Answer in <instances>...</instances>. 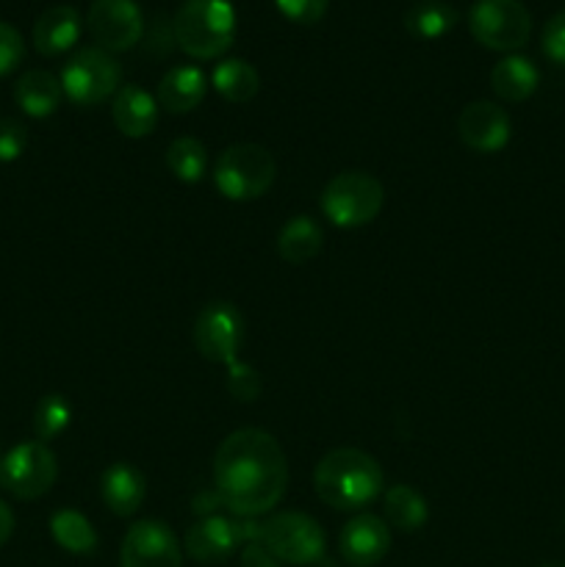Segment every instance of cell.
I'll return each mask as SVG.
<instances>
[{
	"instance_id": "cell-24",
	"label": "cell",
	"mask_w": 565,
	"mask_h": 567,
	"mask_svg": "<svg viewBox=\"0 0 565 567\" xmlns=\"http://www.w3.org/2000/svg\"><path fill=\"white\" fill-rule=\"evenodd\" d=\"M50 535H53V540L64 551L78 554V557L94 554V548H97V532H94L92 520L78 513V509H59V513H53Z\"/></svg>"
},
{
	"instance_id": "cell-8",
	"label": "cell",
	"mask_w": 565,
	"mask_h": 567,
	"mask_svg": "<svg viewBox=\"0 0 565 567\" xmlns=\"http://www.w3.org/2000/svg\"><path fill=\"white\" fill-rule=\"evenodd\" d=\"M469 28L482 48L513 53L530 39L532 20L521 0H476L469 14Z\"/></svg>"
},
{
	"instance_id": "cell-29",
	"label": "cell",
	"mask_w": 565,
	"mask_h": 567,
	"mask_svg": "<svg viewBox=\"0 0 565 567\" xmlns=\"http://www.w3.org/2000/svg\"><path fill=\"white\" fill-rule=\"evenodd\" d=\"M227 391L238 399V402H255L264 391V382H260L258 371L253 369L244 360H236L233 365H227Z\"/></svg>"
},
{
	"instance_id": "cell-4",
	"label": "cell",
	"mask_w": 565,
	"mask_h": 567,
	"mask_svg": "<svg viewBox=\"0 0 565 567\" xmlns=\"http://www.w3.org/2000/svg\"><path fill=\"white\" fill-rule=\"evenodd\" d=\"M275 175L277 164L269 150L253 142L230 144L216 158L214 186L222 197L233 199V203H249L269 192Z\"/></svg>"
},
{
	"instance_id": "cell-11",
	"label": "cell",
	"mask_w": 565,
	"mask_h": 567,
	"mask_svg": "<svg viewBox=\"0 0 565 567\" xmlns=\"http://www.w3.org/2000/svg\"><path fill=\"white\" fill-rule=\"evenodd\" d=\"M86 28L100 50L125 53L144 37V17L136 0H94L89 6Z\"/></svg>"
},
{
	"instance_id": "cell-28",
	"label": "cell",
	"mask_w": 565,
	"mask_h": 567,
	"mask_svg": "<svg viewBox=\"0 0 565 567\" xmlns=\"http://www.w3.org/2000/svg\"><path fill=\"white\" fill-rule=\"evenodd\" d=\"M72 404L64 393H48L33 413V432L39 443H50L70 426Z\"/></svg>"
},
{
	"instance_id": "cell-34",
	"label": "cell",
	"mask_w": 565,
	"mask_h": 567,
	"mask_svg": "<svg viewBox=\"0 0 565 567\" xmlns=\"http://www.w3.org/2000/svg\"><path fill=\"white\" fill-rule=\"evenodd\" d=\"M242 567H280V559L271 557L260 543H249L242 551Z\"/></svg>"
},
{
	"instance_id": "cell-21",
	"label": "cell",
	"mask_w": 565,
	"mask_h": 567,
	"mask_svg": "<svg viewBox=\"0 0 565 567\" xmlns=\"http://www.w3.org/2000/svg\"><path fill=\"white\" fill-rule=\"evenodd\" d=\"M541 72L526 55H504L491 72V86L496 97L507 103H524L537 92Z\"/></svg>"
},
{
	"instance_id": "cell-12",
	"label": "cell",
	"mask_w": 565,
	"mask_h": 567,
	"mask_svg": "<svg viewBox=\"0 0 565 567\" xmlns=\"http://www.w3.org/2000/svg\"><path fill=\"white\" fill-rule=\"evenodd\" d=\"M120 567H183V548L164 520H136L122 537Z\"/></svg>"
},
{
	"instance_id": "cell-36",
	"label": "cell",
	"mask_w": 565,
	"mask_h": 567,
	"mask_svg": "<svg viewBox=\"0 0 565 567\" xmlns=\"http://www.w3.org/2000/svg\"><path fill=\"white\" fill-rule=\"evenodd\" d=\"M14 535V513L6 507V502H0V548L11 540Z\"/></svg>"
},
{
	"instance_id": "cell-6",
	"label": "cell",
	"mask_w": 565,
	"mask_h": 567,
	"mask_svg": "<svg viewBox=\"0 0 565 567\" xmlns=\"http://www.w3.org/2000/svg\"><path fill=\"white\" fill-rule=\"evenodd\" d=\"M59 81L70 103L81 105V109H92V105L105 103V100L120 92L122 66L105 50L83 48L66 61Z\"/></svg>"
},
{
	"instance_id": "cell-33",
	"label": "cell",
	"mask_w": 565,
	"mask_h": 567,
	"mask_svg": "<svg viewBox=\"0 0 565 567\" xmlns=\"http://www.w3.org/2000/svg\"><path fill=\"white\" fill-rule=\"evenodd\" d=\"M543 53L565 66V11L554 14L543 28Z\"/></svg>"
},
{
	"instance_id": "cell-27",
	"label": "cell",
	"mask_w": 565,
	"mask_h": 567,
	"mask_svg": "<svg viewBox=\"0 0 565 567\" xmlns=\"http://www.w3.org/2000/svg\"><path fill=\"white\" fill-rule=\"evenodd\" d=\"M166 166L183 183H199L208 172V150L199 138H175L166 150Z\"/></svg>"
},
{
	"instance_id": "cell-20",
	"label": "cell",
	"mask_w": 565,
	"mask_h": 567,
	"mask_svg": "<svg viewBox=\"0 0 565 567\" xmlns=\"http://www.w3.org/2000/svg\"><path fill=\"white\" fill-rule=\"evenodd\" d=\"M61 97H64L61 81L48 70H28L14 86V103L33 120H48L50 114H55Z\"/></svg>"
},
{
	"instance_id": "cell-38",
	"label": "cell",
	"mask_w": 565,
	"mask_h": 567,
	"mask_svg": "<svg viewBox=\"0 0 565 567\" xmlns=\"http://www.w3.org/2000/svg\"><path fill=\"white\" fill-rule=\"evenodd\" d=\"M0 465H3V454H0Z\"/></svg>"
},
{
	"instance_id": "cell-16",
	"label": "cell",
	"mask_w": 565,
	"mask_h": 567,
	"mask_svg": "<svg viewBox=\"0 0 565 567\" xmlns=\"http://www.w3.org/2000/svg\"><path fill=\"white\" fill-rule=\"evenodd\" d=\"M111 116L122 136L144 138L155 131V122H158V100L136 83H127L114 94Z\"/></svg>"
},
{
	"instance_id": "cell-23",
	"label": "cell",
	"mask_w": 565,
	"mask_h": 567,
	"mask_svg": "<svg viewBox=\"0 0 565 567\" xmlns=\"http://www.w3.org/2000/svg\"><path fill=\"white\" fill-rule=\"evenodd\" d=\"M210 83L227 103H249L260 92L258 70L244 59L219 61L214 75H210Z\"/></svg>"
},
{
	"instance_id": "cell-22",
	"label": "cell",
	"mask_w": 565,
	"mask_h": 567,
	"mask_svg": "<svg viewBox=\"0 0 565 567\" xmlns=\"http://www.w3.org/2000/svg\"><path fill=\"white\" fill-rule=\"evenodd\" d=\"M325 233L310 216H291L277 233V252L286 264H308L310 258L321 252Z\"/></svg>"
},
{
	"instance_id": "cell-10",
	"label": "cell",
	"mask_w": 565,
	"mask_h": 567,
	"mask_svg": "<svg viewBox=\"0 0 565 567\" xmlns=\"http://www.w3.org/2000/svg\"><path fill=\"white\" fill-rule=\"evenodd\" d=\"M244 341L242 313L230 302H210L194 321V347L210 363L233 365Z\"/></svg>"
},
{
	"instance_id": "cell-32",
	"label": "cell",
	"mask_w": 565,
	"mask_h": 567,
	"mask_svg": "<svg viewBox=\"0 0 565 567\" xmlns=\"http://www.w3.org/2000/svg\"><path fill=\"white\" fill-rule=\"evenodd\" d=\"M22 55H25V42H22V33L17 31L11 22L0 20V78H6L9 72H14L20 66Z\"/></svg>"
},
{
	"instance_id": "cell-25",
	"label": "cell",
	"mask_w": 565,
	"mask_h": 567,
	"mask_svg": "<svg viewBox=\"0 0 565 567\" xmlns=\"http://www.w3.org/2000/svg\"><path fill=\"white\" fill-rule=\"evenodd\" d=\"M454 25H458V11L443 0H421V3L410 6L404 14V28L415 39H427V42L446 37Z\"/></svg>"
},
{
	"instance_id": "cell-35",
	"label": "cell",
	"mask_w": 565,
	"mask_h": 567,
	"mask_svg": "<svg viewBox=\"0 0 565 567\" xmlns=\"http://www.w3.org/2000/svg\"><path fill=\"white\" fill-rule=\"evenodd\" d=\"M225 507L222 496L214 491H199L197 496L192 498V509L199 515V518H208V515H219V509Z\"/></svg>"
},
{
	"instance_id": "cell-18",
	"label": "cell",
	"mask_w": 565,
	"mask_h": 567,
	"mask_svg": "<svg viewBox=\"0 0 565 567\" xmlns=\"http://www.w3.org/2000/svg\"><path fill=\"white\" fill-rule=\"evenodd\" d=\"M103 502L116 518H131L138 513L147 496V480L142 471L131 463H114L100 480Z\"/></svg>"
},
{
	"instance_id": "cell-26",
	"label": "cell",
	"mask_w": 565,
	"mask_h": 567,
	"mask_svg": "<svg viewBox=\"0 0 565 567\" xmlns=\"http://www.w3.org/2000/svg\"><path fill=\"white\" fill-rule=\"evenodd\" d=\"M430 518L424 496L410 485H393L386 493V524L399 532H419Z\"/></svg>"
},
{
	"instance_id": "cell-7",
	"label": "cell",
	"mask_w": 565,
	"mask_h": 567,
	"mask_svg": "<svg viewBox=\"0 0 565 567\" xmlns=\"http://www.w3.org/2000/svg\"><path fill=\"white\" fill-rule=\"evenodd\" d=\"M260 546L286 565H316L325 559V532L305 513H277L260 520Z\"/></svg>"
},
{
	"instance_id": "cell-9",
	"label": "cell",
	"mask_w": 565,
	"mask_h": 567,
	"mask_svg": "<svg viewBox=\"0 0 565 567\" xmlns=\"http://www.w3.org/2000/svg\"><path fill=\"white\" fill-rule=\"evenodd\" d=\"M59 480V460L48 443L28 441L11 449L0 465V487L20 502L42 498Z\"/></svg>"
},
{
	"instance_id": "cell-2",
	"label": "cell",
	"mask_w": 565,
	"mask_h": 567,
	"mask_svg": "<svg viewBox=\"0 0 565 567\" xmlns=\"http://www.w3.org/2000/svg\"><path fill=\"white\" fill-rule=\"evenodd\" d=\"M314 487L327 507L358 513L382 493V468L360 449H336L316 465Z\"/></svg>"
},
{
	"instance_id": "cell-31",
	"label": "cell",
	"mask_w": 565,
	"mask_h": 567,
	"mask_svg": "<svg viewBox=\"0 0 565 567\" xmlns=\"http://www.w3.org/2000/svg\"><path fill=\"white\" fill-rule=\"evenodd\" d=\"M277 11L297 25H316L327 14L330 0H275Z\"/></svg>"
},
{
	"instance_id": "cell-5",
	"label": "cell",
	"mask_w": 565,
	"mask_h": 567,
	"mask_svg": "<svg viewBox=\"0 0 565 567\" xmlns=\"http://www.w3.org/2000/svg\"><path fill=\"white\" fill-rule=\"evenodd\" d=\"M386 192L382 183L369 172H341L321 192V214L330 225L355 230L380 216Z\"/></svg>"
},
{
	"instance_id": "cell-19",
	"label": "cell",
	"mask_w": 565,
	"mask_h": 567,
	"mask_svg": "<svg viewBox=\"0 0 565 567\" xmlns=\"http://www.w3.org/2000/svg\"><path fill=\"white\" fill-rule=\"evenodd\" d=\"M205 92H208V81L199 66H175L161 78L155 100L170 114H188L203 103Z\"/></svg>"
},
{
	"instance_id": "cell-30",
	"label": "cell",
	"mask_w": 565,
	"mask_h": 567,
	"mask_svg": "<svg viewBox=\"0 0 565 567\" xmlns=\"http://www.w3.org/2000/svg\"><path fill=\"white\" fill-rule=\"evenodd\" d=\"M28 147V131L22 122L0 116V164H11V161L22 158Z\"/></svg>"
},
{
	"instance_id": "cell-15",
	"label": "cell",
	"mask_w": 565,
	"mask_h": 567,
	"mask_svg": "<svg viewBox=\"0 0 565 567\" xmlns=\"http://www.w3.org/2000/svg\"><path fill=\"white\" fill-rule=\"evenodd\" d=\"M341 557L352 567H374L391 551V526L371 513H360L343 526Z\"/></svg>"
},
{
	"instance_id": "cell-3",
	"label": "cell",
	"mask_w": 565,
	"mask_h": 567,
	"mask_svg": "<svg viewBox=\"0 0 565 567\" xmlns=\"http://www.w3.org/2000/svg\"><path fill=\"white\" fill-rule=\"evenodd\" d=\"M172 33L192 59H219L236 39V9L230 0H186L172 20Z\"/></svg>"
},
{
	"instance_id": "cell-1",
	"label": "cell",
	"mask_w": 565,
	"mask_h": 567,
	"mask_svg": "<svg viewBox=\"0 0 565 567\" xmlns=\"http://www.w3.org/2000/svg\"><path fill=\"white\" fill-rule=\"evenodd\" d=\"M216 493L236 518H260L286 496L288 463L282 446L264 430H236L214 457Z\"/></svg>"
},
{
	"instance_id": "cell-37",
	"label": "cell",
	"mask_w": 565,
	"mask_h": 567,
	"mask_svg": "<svg viewBox=\"0 0 565 567\" xmlns=\"http://www.w3.org/2000/svg\"><path fill=\"white\" fill-rule=\"evenodd\" d=\"M541 567H565V563H548V565H541Z\"/></svg>"
},
{
	"instance_id": "cell-14",
	"label": "cell",
	"mask_w": 565,
	"mask_h": 567,
	"mask_svg": "<svg viewBox=\"0 0 565 567\" xmlns=\"http://www.w3.org/2000/svg\"><path fill=\"white\" fill-rule=\"evenodd\" d=\"M244 546L242 518H225V515H208L199 518L192 529L186 532L183 551L203 565H216L230 559L238 548Z\"/></svg>"
},
{
	"instance_id": "cell-17",
	"label": "cell",
	"mask_w": 565,
	"mask_h": 567,
	"mask_svg": "<svg viewBox=\"0 0 565 567\" xmlns=\"http://www.w3.org/2000/svg\"><path fill=\"white\" fill-rule=\"evenodd\" d=\"M78 39H81V14L72 6H50L33 22V48L48 59L72 50Z\"/></svg>"
},
{
	"instance_id": "cell-13",
	"label": "cell",
	"mask_w": 565,
	"mask_h": 567,
	"mask_svg": "<svg viewBox=\"0 0 565 567\" xmlns=\"http://www.w3.org/2000/svg\"><path fill=\"white\" fill-rule=\"evenodd\" d=\"M458 133L465 147L491 155L507 147L513 127H510V116L502 105L491 103V100H474L460 111Z\"/></svg>"
}]
</instances>
